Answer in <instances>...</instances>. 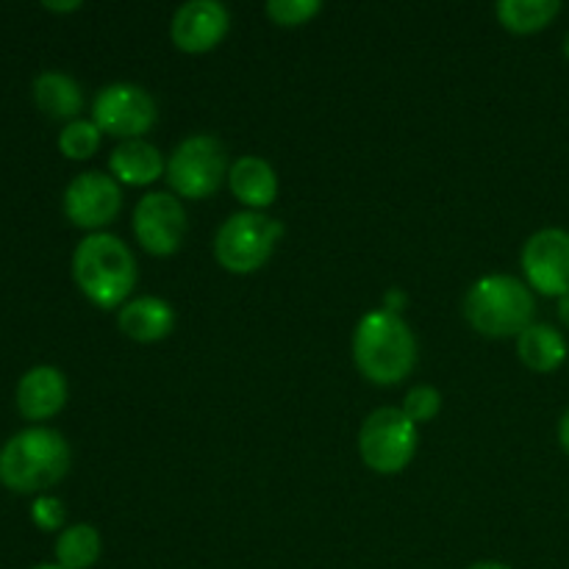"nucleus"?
Returning <instances> with one entry per match:
<instances>
[{
	"label": "nucleus",
	"mask_w": 569,
	"mask_h": 569,
	"mask_svg": "<svg viewBox=\"0 0 569 569\" xmlns=\"http://www.w3.org/2000/svg\"><path fill=\"white\" fill-rule=\"evenodd\" d=\"M517 356L533 372H553L567 361L569 348L559 328L548 322H533L517 337Z\"/></svg>",
	"instance_id": "obj_18"
},
{
	"label": "nucleus",
	"mask_w": 569,
	"mask_h": 569,
	"mask_svg": "<svg viewBox=\"0 0 569 569\" xmlns=\"http://www.w3.org/2000/svg\"><path fill=\"white\" fill-rule=\"evenodd\" d=\"M31 520L42 531H61L67 520L64 503L59 498H53V495H37V500L31 506Z\"/></svg>",
	"instance_id": "obj_24"
},
{
	"label": "nucleus",
	"mask_w": 569,
	"mask_h": 569,
	"mask_svg": "<svg viewBox=\"0 0 569 569\" xmlns=\"http://www.w3.org/2000/svg\"><path fill=\"white\" fill-rule=\"evenodd\" d=\"M231 14L220 0H189L172 14V44L183 53H209L226 39Z\"/></svg>",
	"instance_id": "obj_12"
},
{
	"label": "nucleus",
	"mask_w": 569,
	"mask_h": 569,
	"mask_svg": "<svg viewBox=\"0 0 569 569\" xmlns=\"http://www.w3.org/2000/svg\"><path fill=\"white\" fill-rule=\"evenodd\" d=\"M522 276L533 292L565 298L569 292V231L542 228L526 242L520 256Z\"/></svg>",
	"instance_id": "obj_9"
},
{
	"label": "nucleus",
	"mask_w": 569,
	"mask_h": 569,
	"mask_svg": "<svg viewBox=\"0 0 569 569\" xmlns=\"http://www.w3.org/2000/svg\"><path fill=\"white\" fill-rule=\"evenodd\" d=\"M400 409H403V415L409 417L415 426H420V422H431L433 417L439 415V409H442V395H439L437 387L420 383V387H415L409 395H406Z\"/></svg>",
	"instance_id": "obj_23"
},
{
	"label": "nucleus",
	"mask_w": 569,
	"mask_h": 569,
	"mask_svg": "<svg viewBox=\"0 0 569 569\" xmlns=\"http://www.w3.org/2000/svg\"><path fill=\"white\" fill-rule=\"evenodd\" d=\"M283 226L264 211H237L222 222L214 239V259L233 276H250L270 261Z\"/></svg>",
	"instance_id": "obj_5"
},
{
	"label": "nucleus",
	"mask_w": 569,
	"mask_h": 569,
	"mask_svg": "<svg viewBox=\"0 0 569 569\" xmlns=\"http://www.w3.org/2000/svg\"><path fill=\"white\" fill-rule=\"evenodd\" d=\"M533 315L537 300L531 287L503 272L478 278L465 298L467 322L489 339L520 337L528 326H533Z\"/></svg>",
	"instance_id": "obj_4"
},
{
	"label": "nucleus",
	"mask_w": 569,
	"mask_h": 569,
	"mask_svg": "<svg viewBox=\"0 0 569 569\" xmlns=\"http://www.w3.org/2000/svg\"><path fill=\"white\" fill-rule=\"evenodd\" d=\"M33 569H64V567H59V565H39V567H33Z\"/></svg>",
	"instance_id": "obj_29"
},
{
	"label": "nucleus",
	"mask_w": 569,
	"mask_h": 569,
	"mask_svg": "<svg viewBox=\"0 0 569 569\" xmlns=\"http://www.w3.org/2000/svg\"><path fill=\"white\" fill-rule=\"evenodd\" d=\"M228 187L239 203L248 206V211H264L278 198V176L270 161L259 156H242L228 170Z\"/></svg>",
	"instance_id": "obj_15"
},
{
	"label": "nucleus",
	"mask_w": 569,
	"mask_h": 569,
	"mask_svg": "<svg viewBox=\"0 0 569 569\" xmlns=\"http://www.w3.org/2000/svg\"><path fill=\"white\" fill-rule=\"evenodd\" d=\"M122 209L120 183L100 170H87L72 178L64 189L67 220L83 231L100 233Z\"/></svg>",
	"instance_id": "obj_10"
},
{
	"label": "nucleus",
	"mask_w": 569,
	"mask_h": 569,
	"mask_svg": "<svg viewBox=\"0 0 569 569\" xmlns=\"http://www.w3.org/2000/svg\"><path fill=\"white\" fill-rule=\"evenodd\" d=\"M67 403V378L59 367H31L17 383V409L26 420L42 422L59 415Z\"/></svg>",
	"instance_id": "obj_13"
},
{
	"label": "nucleus",
	"mask_w": 569,
	"mask_h": 569,
	"mask_svg": "<svg viewBox=\"0 0 569 569\" xmlns=\"http://www.w3.org/2000/svg\"><path fill=\"white\" fill-rule=\"evenodd\" d=\"M267 17L281 28H300L322 11L320 0H270L264 6Z\"/></svg>",
	"instance_id": "obj_22"
},
{
	"label": "nucleus",
	"mask_w": 569,
	"mask_h": 569,
	"mask_svg": "<svg viewBox=\"0 0 569 569\" xmlns=\"http://www.w3.org/2000/svg\"><path fill=\"white\" fill-rule=\"evenodd\" d=\"M100 139H103V131L94 126L92 120H72L61 128L59 133V150L72 161L92 159L100 148Z\"/></svg>",
	"instance_id": "obj_21"
},
{
	"label": "nucleus",
	"mask_w": 569,
	"mask_h": 569,
	"mask_svg": "<svg viewBox=\"0 0 569 569\" xmlns=\"http://www.w3.org/2000/svg\"><path fill=\"white\" fill-rule=\"evenodd\" d=\"M72 278L98 309H122L137 287V259L114 233H87L72 253Z\"/></svg>",
	"instance_id": "obj_2"
},
{
	"label": "nucleus",
	"mask_w": 569,
	"mask_h": 569,
	"mask_svg": "<svg viewBox=\"0 0 569 569\" xmlns=\"http://www.w3.org/2000/svg\"><path fill=\"white\" fill-rule=\"evenodd\" d=\"M70 445L44 426L14 433L0 448V483L17 495H44L70 472Z\"/></svg>",
	"instance_id": "obj_3"
},
{
	"label": "nucleus",
	"mask_w": 569,
	"mask_h": 569,
	"mask_svg": "<svg viewBox=\"0 0 569 569\" xmlns=\"http://www.w3.org/2000/svg\"><path fill=\"white\" fill-rule=\"evenodd\" d=\"M133 237L150 256H172L187 237V209L170 192H150L133 209Z\"/></svg>",
	"instance_id": "obj_11"
},
{
	"label": "nucleus",
	"mask_w": 569,
	"mask_h": 569,
	"mask_svg": "<svg viewBox=\"0 0 569 569\" xmlns=\"http://www.w3.org/2000/svg\"><path fill=\"white\" fill-rule=\"evenodd\" d=\"M498 20L511 33H537L559 17V0H500Z\"/></svg>",
	"instance_id": "obj_19"
},
{
	"label": "nucleus",
	"mask_w": 569,
	"mask_h": 569,
	"mask_svg": "<svg viewBox=\"0 0 569 569\" xmlns=\"http://www.w3.org/2000/svg\"><path fill=\"white\" fill-rule=\"evenodd\" d=\"M467 569H511L509 565H500V561H478V565L467 567Z\"/></svg>",
	"instance_id": "obj_28"
},
{
	"label": "nucleus",
	"mask_w": 569,
	"mask_h": 569,
	"mask_svg": "<svg viewBox=\"0 0 569 569\" xmlns=\"http://www.w3.org/2000/svg\"><path fill=\"white\" fill-rule=\"evenodd\" d=\"M42 6L50 11H76V9H81V0H67V3H53V0H44Z\"/></svg>",
	"instance_id": "obj_26"
},
{
	"label": "nucleus",
	"mask_w": 569,
	"mask_h": 569,
	"mask_svg": "<svg viewBox=\"0 0 569 569\" xmlns=\"http://www.w3.org/2000/svg\"><path fill=\"white\" fill-rule=\"evenodd\" d=\"M100 550V533L94 526L78 522V526L64 528L56 539V565L64 569H89L98 565Z\"/></svg>",
	"instance_id": "obj_20"
},
{
	"label": "nucleus",
	"mask_w": 569,
	"mask_h": 569,
	"mask_svg": "<svg viewBox=\"0 0 569 569\" xmlns=\"http://www.w3.org/2000/svg\"><path fill=\"white\" fill-rule=\"evenodd\" d=\"M417 445H420V431L403 415V409L383 406L361 422L359 453L372 472L381 476L403 472L415 459Z\"/></svg>",
	"instance_id": "obj_6"
},
{
	"label": "nucleus",
	"mask_w": 569,
	"mask_h": 569,
	"mask_svg": "<svg viewBox=\"0 0 569 569\" xmlns=\"http://www.w3.org/2000/svg\"><path fill=\"white\" fill-rule=\"evenodd\" d=\"M559 445L561 450L569 456V409L565 411V417L559 420Z\"/></svg>",
	"instance_id": "obj_25"
},
{
	"label": "nucleus",
	"mask_w": 569,
	"mask_h": 569,
	"mask_svg": "<svg viewBox=\"0 0 569 569\" xmlns=\"http://www.w3.org/2000/svg\"><path fill=\"white\" fill-rule=\"evenodd\" d=\"M117 326L133 342L153 345L170 337L176 328V311L167 300L144 295V298H133L122 306L117 315Z\"/></svg>",
	"instance_id": "obj_14"
},
{
	"label": "nucleus",
	"mask_w": 569,
	"mask_h": 569,
	"mask_svg": "<svg viewBox=\"0 0 569 569\" xmlns=\"http://www.w3.org/2000/svg\"><path fill=\"white\" fill-rule=\"evenodd\" d=\"M353 361L378 387H395L417 365V339L409 322L387 309L367 311L353 331Z\"/></svg>",
	"instance_id": "obj_1"
},
{
	"label": "nucleus",
	"mask_w": 569,
	"mask_h": 569,
	"mask_svg": "<svg viewBox=\"0 0 569 569\" xmlns=\"http://www.w3.org/2000/svg\"><path fill=\"white\" fill-rule=\"evenodd\" d=\"M33 100L39 111H44L50 120H64V126L78 120L83 109L81 83L59 70H44L33 78Z\"/></svg>",
	"instance_id": "obj_17"
},
{
	"label": "nucleus",
	"mask_w": 569,
	"mask_h": 569,
	"mask_svg": "<svg viewBox=\"0 0 569 569\" xmlns=\"http://www.w3.org/2000/svg\"><path fill=\"white\" fill-rule=\"evenodd\" d=\"M228 156L226 148L211 133H194L183 139L172 156L167 159L164 178L176 194L189 200H203L220 189V183L228 178Z\"/></svg>",
	"instance_id": "obj_7"
},
{
	"label": "nucleus",
	"mask_w": 569,
	"mask_h": 569,
	"mask_svg": "<svg viewBox=\"0 0 569 569\" xmlns=\"http://www.w3.org/2000/svg\"><path fill=\"white\" fill-rule=\"evenodd\" d=\"M565 56L569 59V31H567V37H565Z\"/></svg>",
	"instance_id": "obj_30"
},
{
	"label": "nucleus",
	"mask_w": 569,
	"mask_h": 569,
	"mask_svg": "<svg viewBox=\"0 0 569 569\" xmlns=\"http://www.w3.org/2000/svg\"><path fill=\"white\" fill-rule=\"evenodd\" d=\"M559 320L565 322V328L569 331V292L565 298H559Z\"/></svg>",
	"instance_id": "obj_27"
},
{
	"label": "nucleus",
	"mask_w": 569,
	"mask_h": 569,
	"mask_svg": "<svg viewBox=\"0 0 569 569\" xmlns=\"http://www.w3.org/2000/svg\"><path fill=\"white\" fill-rule=\"evenodd\" d=\"M111 178L128 187H148L159 181L167 170V161L161 159L159 148L144 139H128L120 142L109 156Z\"/></svg>",
	"instance_id": "obj_16"
},
{
	"label": "nucleus",
	"mask_w": 569,
	"mask_h": 569,
	"mask_svg": "<svg viewBox=\"0 0 569 569\" xmlns=\"http://www.w3.org/2000/svg\"><path fill=\"white\" fill-rule=\"evenodd\" d=\"M92 122L109 137L142 139L156 122V100L137 83H109L92 100Z\"/></svg>",
	"instance_id": "obj_8"
}]
</instances>
